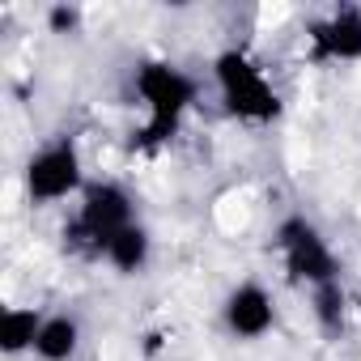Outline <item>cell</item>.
I'll list each match as a JSON object with an SVG mask.
<instances>
[{"mask_svg":"<svg viewBox=\"0 0 361 361\" xmlns=\"http://www.w3.org/2000/svg\"><path fill=\"white\" fill-rule=\"evenodd\" d=\"M213 90L221 98V111L247 128H268L281 119L285 102L268 68L247 51V47H226L213 56Z\"/></svg>","mask_w":361,"mask_h":361,"instance_id":"1","label":"cell"},{"mask_svg":"<svg viewBox=\"0 0 361 361\" xmlns=\"http://www.w3.org/2000/svg\"><path fill=\"white\" fill-rule=\"evenodd\" d=\"M132 90L145 111V140H166L200 98V81L170 60H145L132 73Z\"/></svg>","mask_w":361,"mask_h":361,"instance_id":"2","label":"cell"},{"mask_svg":"<svg viewBox=\"0 0 361 361\" xmlns=\"http://www.w3.org/2000/svg\"><path fill=\"white\" fill-rule=\"evenodd\" d=\"M85 183H90L85 157H81V145L73 136H56V140L39 145L22 166V192L35 209L77 200L85 192Z\"/></svg>","mask_w":361,"mask_h":361,"instance_id":"3","label":"cell"},{"mask_svg":"<svg viewBox=\"0 0 361 361\" xmlns=\"http://www.w3.org/2000/svg\"><path fill=\"white\" fill-rule=\"evenodd\" d=\"M272 247H276V259H281V268L293 285L323 289V285L340 281V255L310 217H302V213L281 217V226L272 234Z\"/></svg>","mask_w":361,"mask_h":361,"instance_id":"4","label":"cell"},{"mask_svg":"<svg viewBox=\"0 0 361 361\" xmlns=\"http://www.w3.org/2000/svg\"><path fill=\"white\" fill-rule=\"evenodd\" d=\"M136 200L119 178H90L85 192L77 196V217H73V243L94 251L102 259L106 243L115 234H123L128 226H136Z\"/></svg>","mask_w":361,"mask_h":361,"instance_id":"5","label":"cell"},{"mask_svg":"<svg viewBox=\"0 0 361 361\" xmlns=\"http://www.w3.org/2000/svg\"><path fill=\"white\" fill-rule=\"evenodd\" d=\"M221 327L238 344H255L276 331V298L264 281L247 276L221 298Z\"/></svg>","mask_w":361,"mask_h":361,"instance_id":"6","label":"cell"},{"mask_svg":"<svg viewBox=\"0 0 361 361\" xmlns=\"http://www.w3.org/2000/svg\"><path fill=\"white\" fill-rule=\"evenodd\" d=\"M306 56L314 64H357L361 60V9L340 5L310 22L306 30Z\"/></svg>","mask_w":361,"mask_h":361,"instance_id":"7","label":"cell"},{"mask_svg":"<svg viewBox=\"0 0 361 361\" xmlns=\"http://www.w3.org/2000/svg\"><path fill=\"white\" fill-rule=\"evenodd\" d=\"M77 353H81V319L68 310H51L39 327L35 357L39 361H73Z\"/></svg>","mask_w":361,"mask_h":361,"instance_id":"8","label":"cell"},{"mask_svg":"<svg viewBox=\"0 0 361 361\" xmlns=\"http://www.w3.org/2000/svg\"><path fill=\"white\" fill-rule=\"evenodd\" d=\"M102 259H106V268H115L119 276H136V272H145L149 259H153V234H149V226L136 221V226H128L123 234H115V238L106 243Z\"/></svg>","mask_w":361,"mask_h":361,"instance_id":"9","label":"cell"},{"mask_svg":"<svg viewBox=\"0 0 361 361\" xmlns=\"http://www.w3.org/2000/svg\"><path fill=\"white\" fill-rule=\"evenodd\" d=\"M43 310L39 306H5L0 310V353L5 357H22V353H35V340H39V327H43Z\"/></svg>","mask_w":361,"mask_h":361,"instance_id":"10","label":"cell"},{"mask_svg":"<svg viewBox=\"0 0 361 361\" xmlns=\"http://www.w3.org/2000/svg\"><path fill=\"white\" fill-rule=\"evenodd\" d=\"M310 314H314V323L327 336H340L344 323H348V293H344V285L331 281L323 289H310Z\"/></svg>","mask_w":361,"mask_h":361,"instance_id":"11","label":"cell"},{"mask_svg":"<svg viewBox=\"0 0 361 361\" xmlns=\"http://www.w3.org/2000/svg\"><path fill=\"white\" fill-rule=\"evenodd\" d=\"M81 26V9L77 5H51L47 9V30L51 35H68V30H77Z\"/></svg>","mask_w":361,"mask_h":361,"instance_id":"12","label":"cell"}]
</instances>
